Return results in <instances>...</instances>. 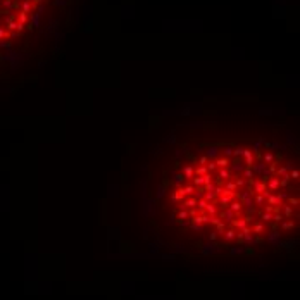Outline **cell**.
<instances>
[{"label":"cell","instance_id":"obj_2","mask_svg":"<svg viewBox=\"0 0 300 300\" xmlns=\"http://www.w3.org/2000/svg\"><path fill=\"white\" fill-rule=\"evenodd\" d=\"M59 0H0V48H11L45 24Z\"/></svg>","mask_w":300,"mask_h":300},{"label":"cell","instance_id":"obj_1","mask_svg":"<svg viewBox=\"0 0 300 300\" xmlns=\"http://www.w3.org/2000/svg\"><path fill=\"white\" fill-rule=\"evenodd\" d=\"M299 157L269 136H186L149 178L161 209L210 247L276 242L299 226Z\"/></svg>","mask_w":300,"mask_h":300}]
</instances>
